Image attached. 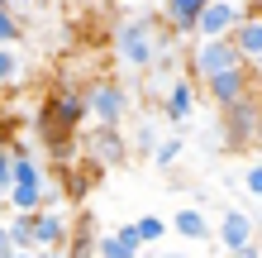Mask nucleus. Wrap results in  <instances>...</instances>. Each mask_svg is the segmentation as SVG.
I'll return each instance as SVG.
<instances>
[{"instance_id": "393cba45", "label": "nucleus", "mask_w": 262, "mask_h": 258, "mask_svg": "<svg viewBox=\"0 0 262 258\" xmlns=\"http://www.w3.org/2000/svg\"><path fill=\"white\" fill-rule=\"evenodd\" d=\"M14 253V244H10V234H5V220H0V258H10Z\"/></svg>"}, {"instance_id": "bb28decb", "label": "nucleus", "mask_w": 262, "mask_h": 258, "mask_svg": "<svg viewBox=\"0 0 262 258\" xmlns=\"http://www.w3.org/2000/svg\"><path fill=\"white\" fill-rule=\"evenodd\" d=\"M0 120H5V105H0Z\"/></svg>"}, {"instance_id": "4be33fe9", "label": "nucleus", "mask_w": 262, "mask_h": 258, "mask_svg": "<svg viewBox=\"0 0 262 258\" xmlns=\"http://www.w3.org/2000/svg\"><path fill=\"white\" fill-rule=\"evenodd\" d=\"M134 234H138V244H162V239H167V220L162 215H138L134 220Z\"/></svg>"}, {"instance_id": "f8f14e48", "label": "nucleus", "mask_w": 262, "mask_h": 258, "mask_svg": "<svg viewBox=\"0 0 262 258\" xmlns=\"http://www.w3.org/2000/svg\"><path fill=\"white\" fill-rule=\"evenodd\" d=\"M229 38H234V48H238V57L248 67H257V57H262V19H257V10H248L243 19L229 29Z\"/></svg>"}, {"instance_id": "f257e3e1", "label": "nucleus", "mask_w": 262, "mask_h": 258, "mask_svg": "<svg viewBox=\"0 0 262 258\" xmlns=\"http://www.w3.org/2000/svg\"><path fill=\"white\" fill-rule=\"evenodd\" d=\"M81 96H86V120H96V125H124V120L134 115V91L119 77L91 82Z\"/></svg>"}, {"instance_id": "dca6fc26", "label": "nucleus", "mask_w": 262, "mask_h": 258, "mask_svg": "<svg viewBox=\"0 0 262 258\" xmlns=\"http://www.w3.org/2000/svg\"><path fill=\"white\" fill-rule=\"evenodd\" d=\"M96 234H100L96 215H76V220H72V230H67V244H62V253H72V258H86L91 249H96Z\"/></svg>"}, {"instance_id": "6ab92c4d", "label": "nucleus", "mask_w": 262, "mask_h": 258, "mask_svg": "<svg viewBox=\"0 0 262 258\" xmlns=\"http://www.w3.org/2000/svg\"><path fill=\"white\" fill-rule=\"evenodd\" d=\"M148 153H152V163L167 172V168H177V163H181V153H186V139H181V134H172V139H158Z\"/></svg>"}, {"instance_id": "9d476101", "label": "nucleus", "mask_w": 262, "mask_h": 258, "mask_svg": "<svg viewBox=\"0 0 262 258\" xmlns=\"http://www.w3.org/2000/svg\"><path fill=\"white\" fill-rule=\"evenodd\" d=\"M67 230H72V215H67L62 206L34 210V253H62Z\"/></svg>"}, {"instance_id": "7ed1b4c3", "label": "nucleus", "mask_w": 262, "mask_h": 258, "mask_svg": "<svg viewBox=\"0 0 262 258\" xmlns=\"http://www.w3.org/2000/svg\"><path fill=\"white\" fill-rule=\"evenodd\" d=\"M186 43H191V48H186V72H191V82H205L210 72H220V67H234V63H243L229 34H214V38H200V34H191Z\"/></svg>"}, {"instance_id": "39448f33", "label": "nucleus", "mask_w": 262, "mask_h": 258, "mask_svg": "<svg viewBox=\"0 0 262 258\" xmlns=\"http://www.w3.org/2000/svg\"><path fill=\"white\" fill-rule=\"evenodd\" d=\"M81 125H86V96L81 91H57L38 110V134H62V129H81Z\"/></svg>"}, {"instance_id": "aec40b11", "label": "nucleus", "mask_w": 262, "mask_h": 258, "mask_svg": "<svg viewBox=\"0 0 262 258\" xmlns=\"http://www.w3.org/2000/svg\"><path fill=\"white\" fill-rule=\"evenodd\" d=\"M24 82V57L14 53V43H0V86H19Z\"/></svg>"}, {"instance_id": "4468645a", "label": "nucleus", "mask_w": 262, "mask_h": 258, "mask_svg": "<svg viewBox=\"0 0 262 258\" xmlns=\"http://www.w3.org/2000/svg\"><path fill=\"white\" fill-rule=\"evenodd\" d=\"M167 230H177L181 239H191V244H205V239L214 234V230H210V215H205L200 206H181L177 215L167 220Z\"/></svg>"}, {"instance_id": "a211bd4d", "label": "nucleus", "mask_w": 262, "mask_h": 258, "mask_svg": "<svg viewBox=\"0 0 262 258\" xmlns=\"http://www.w3.org/2000/svg\"><path fill=\"white\" fill-rule=\"evenodd\" d=\"M152 144H158V115H138L134 120V134H129V153H148Z\"/></svg>"}, {"instance_id": "a878e982", "label": "nucleus", "mask_w": 262, "mask_h": 258, "mask_svg": "<svg viewBox=\"0 0 262 258\" xmlns=\"http://www.w3.org/2000/svg\"><path fill=\"white\" fill-rule=\"evenodd\" d=\"M0 5H5V10H14V0H0Z\"/></svg>"}, {"instance_id": "1a4fd4ad", "label": "nucleus", "mask_w": 262, "mask_h": 258, "mask_svg": "<svg viewBox=\"0 0 262 258\" xmlns=\"http://www.w3.org/2000/svg\"><path fill=\"white\" fill-rule=\"evenodd\" d=\"M220 249L224 253H248V258H257L262 249H257V220L253 215H243V210H224V220H220Z\"/></svg>"}, {"instance_id": "6e6552de", "label": "nucleus", "mask_w": 262, "mask_h": 258, "mask_svg": "<svg viewBox=\"0 0 262 258\" xmlns=\"http://www.w3.org/2000/svg\"><path fill=\"white\" fill-rule=\"evenodd\" d=\"M248 10H257V0H248V5H238V0H205L195 14V34L200 38H214V34H229Z\"/></svg>"}, {"instance_id": "f03ea898", "label": "nucleus", "mask_w": 262, "mask_h": 258, "mask_svg": "<svg viewBox=\"0 0 262 258\" xmlns=\"http://www.w3.org/2000/svg\"><path fill=\"white\" fill-rule=\"evenodd\" d=\"M152 34H158V14H148V10L129 14V19L115 29V57H119L124 67L143 72L148 57H152Z\"/></svg>"}, {"instance_id": "9b49d317", "label": "nucleus", "mask_w": 262, "mask_h": 258, "mask_svg": "<svg viewBox=\"0 0 262 258\" xmlns=\"http://www.w3.org/2000/svg\"><path fill=\"white\" fill-rule=\"evenodd\" d=\"M195 115V82L191 77H172L162 91V120H172V125H186Z\"/></svg>"}, {"instance_id": "f3484780", "label": "nucleus", "mask_w": 262, "mask_h": 258, "mask_svg": "<svg viewBox=\"0 0 262 258\" xmlns=\"http://www.w3.org/2000/svg\"><path fill=\"white\" fill-rule=\"evenodd\" d=\"M5 234L14 253H34V210H14V220H5Z\"/></svg>"}, {"instance_id": "ddd939ff", "label": "nucleus", "mask_w": 262, "mask_h": 258, "mask_svg": "<svg viewBox=\"0 0 262 258\" xmlns=\"http://www.w3.org/2000/svg\"><path fill=\"white\" fill-rule=\"evenodd\" d=\"M158 5H162L167 29H172V34L186 43V38L195 34V14H200V5H205V0H158Z\"/></svg>"}, {"instance_id": "412c9836", "label": "nucleus", "mask_w": 262, "mask_h": 258, "mask_svg": "<svg viewBox=\"0 0 262 258\" xmlns=\"http://www.w3.org/2000/svg\"><path fill=\"white\" fill-rule=\"evenodd\" d=\"M43 139H48V158L57 163V168L76 163V139H72V129H62V134H43Z\"/></svg>"}, {"instance_id": "0eeeda50", "label": "nucleus", "mask_w": 262, "mask_h": 258, "mask_svg": "<svg viewBox=\"0 0 262 258\" xmlns=\"http://www.w3.org/2000/svg\"><path fill=\"white\" fill-rule=\"evenodd\" d=\"M224 134L234 148H248V153L257 148V91L234 101V105H224Z\"/></svg>"}, {"instance_id": "b1692460", "label": "nucleus", "mask_w": 262, "mask_h": 258, "mask_svg": "<svg viewBox=\"0 0 262 258\" xmlns=\"http://www.w3.org/2000/svg\"><path fill=\"white\" fill-rule=\"evenodd\" d=\"M19 34L24 29H19V19H14V10L0 5V43H19Z\"/></svg>"}, {"instance_id": "5701e85b", "label": "nucleus", "mask_w": 262, "mask_h": 258, "mask_svg": "<svg viewBox=\"0 0 262 258\" xmlns=\"http://www.w3.org/2000/svg\"><path fill=\"white\" fill-rule=\"evenodd\" d=\"M243 191H248V201H262V163L248 158V168H243Z\"/></svg>"}, {"instance_id": "2eb2a0df", "label": "nucleus", "mask_w": 262, "mask_h": 258, "mask_svg": "<svg viewBox=\"0 0 262 258\" xmlns=\"http://www.w3.org/2000/svg\"><path fill=\"white\" fill-rule=\"evenodd\" d=\"M138 249V234H134V225H119L115 234H96V249L91 253H100V258H134Z\"/></svg>"}, {"instance_id": "423d86ee", "label": "nucleus", "mask_w": 262, "mask_h": 258, "mask_svg": "<svg viewBox=\"0 0 262 258\" xmlns=\"http://www.w3.org/2000/svg\"><path fill=\"white\" fill-rule=\"evenodd\" d=\"M86 158L96 168H119L129 163V139H124V125H96L86 139Z\"/></svg>"}, {"instance_id": "20e7f679", "label": "nucleus", "mask_w": 262, "mask_h": 258, "mask_svg": "<svg viewBox=\"0 0 262 258\" xmlns=\"http://www.w3.org/2000/svg\"><path fill=\"white\" fill-rule=\"evenodd\" d=\"M200 86H205V96L224 110V105H234V101H243V96H253V91H257V67H248V63L220 67V72H210Z\"/></svg>"}]
</instances>
